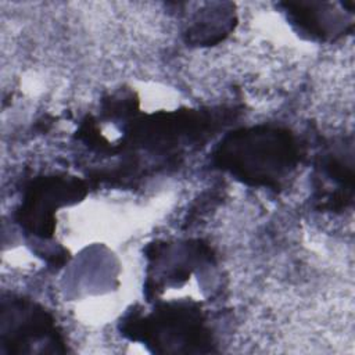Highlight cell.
Segmentation results:
<instances>
[{"instance_id":"7a4b0ae2","label":"cell","mask_w":355,"mask_h":355,"mask_svg":"<svg viewBox=\"0 0 355 355\" xmlns=\"http://www.w3.org/2000/svg\"><path fill=\"white\" fill-rule=\"evenodd\" d=\"M133 338L155 344H201L205 330L198 311L184 305H166L158 313L135 322ZM154 344V345H155Z\"/></svg>"},{"instance_id":"6da1fadb","label":"cell","mask_w":355,"mask_h":355,"mask_svg":"<svg viewBox=\"0 0 355 355\" xmlns=\"http://www.w3.org/2000/svg\"><path fill=\"white\" fill-rule=\"evenodd\" d=\"M222 168L248 184H277L295 165L293 137L276 128H252L229 136L216 153Z\"/></svg>"}]
</instances>
